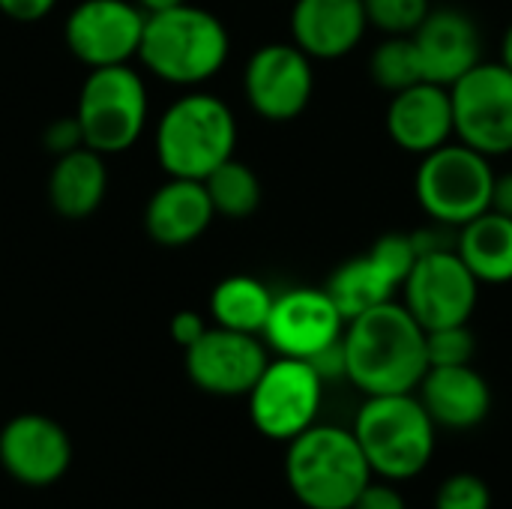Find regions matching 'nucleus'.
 <instances>
[{
	"label": "nucleus",
	"instance_id": "nucleus-13",
	"mask_svg": "<svg viewBox=\"0 0 512 509\" xmlns=\"http://www.w3.org/2000/svg\"><path fill=\"white\" fill-rule=\"evenodd\" d=\"M345 324L324 288H288L276 294L261 339L276 357L312 360L342 339Z\"/></svg>",
	"mask_w": 512,
	"mask_h": 509
},
{
	"label": "nucleus",
	"instance_id": "nucleus-3",
	"mask_svg": "<svg viewBox=\"0 0 512 509\" xmlns=\"http://www.w3.org/2000/svg\"><path fill=\"white\" fill-rule=\"evenodd\" d=\"M285 480L306 509H351L372 483V468L351 429L315 423L288 441Z\"/></svg>",
	"mask_w": 512,
	"mask_h": 509
},
{
	"label": "nucleus",
	"instance_id": "nucleus-12",
	"mask_svg": "<svg viewBox=\"0 0 512 509\" xmlns=\"http://www.w3.org/2000/svg\"><path fill=\"white\" fill-rule=\"evenodd\" d=\"M147 12L135 0H81L63 27L66 48L90 69L138 57Z\"/></svg>",
	"mask_w": 512,
	"mask_h": 509
},
{
	"label": "nucleus",
	"instance_id": "nucleus-4",
	"mask_svg": "<svg viewBox=\"0 0 512 509\" xmlns=\"http://www.w3.org/2000/svg\"><path fill=\"white\" fill-rule=\"evenodd\" d=\"M156 159L168 177L204 180L234 156L237 120L225 99L195 90L174 99L156 123Z\"/></svg>",
	"mask_w": 512,
	"mask_h": 509
},
{
	"label": "nucleus",
	"instance_id": "nucleus-26",
	"mask_svg": "<svg viewBox=\"0 0 512 509\" xmlns=\"http://www.w3.org/2000/svg\"><path fill=\"white\" fill-rule=\"evenodd\" d=\"M369 75L390 96L426 81L414 39L411 36H384V42H378L369 57Z\"/></svg>",
	"mask_w": 512,
	"mask_h": 509
},
{
	"label": "nucleus",
	"instance_id": "nucleus-33",
	"mask_svg": "<svg viewBox=\"0 0 512 509\" xmlns=\"http://www.w3.org/2000/svg\"><path fill=\"white\" fill-rule=\"evenodd\" d=\"M57 6V0H0V12L12 21H39L45 18L51 9Z\"/></svg>",
	"mask_w": 512,
	"mask_h": 509
},
{
	"label": "nucleus",
	"instance_id": "nucleus-25",
	"mask_svg": "<svg viewBox=\"0 0 512 509\" xmlns=\"http://www.w3.org/2000/svg\"><path fill=\"white\" fill-rule=\"evenodd\" d=\"M204 186H207L216 216H225V219H249L261 204V180L237 156H231L213 174H207Z\"/></svg>",
	"mask_w": 512,
	"mask_h": 509
},
{
	"label": "nucleus",
	"instance_id": "nucleus-30",
	"mask_svg": "<svg viewBox=\"0 0 512 509\" xmlns=\"http://www.w3.org/2000/svg\"><path fill=\"white\" fill-rule=\"evenodd\" d=\"M45 144H48V150H51L54 156L69 153V150H75V147H84L81 126H78L75 114H72V117H60V120H54V123L45 129Z\"/></svg>",
	"mask_w": 512,
	"mask_h": 509
},
{
	"label": "nucleus",
	"instance_id": "nucleus-24",
	"mask_svg": "<svg viewBox=\"0 0 512 509\" xmlns=\"http://www.w3.org/2000/svg\"><path fill=\"white\" fill-rule=\"evenodd\" d=\"M276 294L255 276H228L210 294V315L216 327L261 336Z\"/></svg>",
	"mask_w": 512,
	"mask_h": 509
},
{
	"label": "nucleus",
	"instance_id": "nucleus-32",
	"mask_svg": "<svg viewBox=\"0 0 512 509\" xmlns=\"http://www.w3.org/2000/svg\"><path fill=\"white\" fill-rule=\"evenodd\" d=\"M171 339L186 351L189 345H195L204 333H207V321L198 315V312H192V309H183V312H177L174 318H171Z\"/></svg>",
	"mask_w": 512,
	"mask_h": 509
},
{
	"label": "nucleus",
	"instance_id": "nucleus-28",
	"mask_svg": "<svg viewBox=\"0 0 512 509\" xmlns=\"http://www.w3.org/2000/svg\"><path fill=\"white\" fill-rule=\"evenodd\" d=\"M474 351H477V339H474L468 324L426 333L429 366H465V363L474 360Z\"/></svg>",
	"mask_w": 512,
	"mask_h": 509
},
{
	"label": "nucleus",
	"instance_id": "nucleus-10",
	"mask_svg": "<svg viewBox=\"0 0 512 509\" xmlns=\"http://www.w3.org/2000/svg\"><path fill=\"white\" fill-rule=\"evenodd\" d=\"M480 300V279L462 261L456 246L426 252L402 285V303L429 330L468 324Z\"/></svg>",
	"mask_w": 512,
	"mask_h": 509
},
{
	"label": "nucleus",
	"instance_id": "nucleus-7",
	"mask_svg": "<svg viewBox=\"0 0 512 509\" xmlns=\"http://www.w3.org/2000/svg\"><path fill=\"white\" fill-rule=\"evenodd\" d=\"M147 114V84L129 63L90 69L75 105L84 147L102 156L126 153L141 138Z\"/></svg>",
	"mask_w": 512,
	"mask_h": 509
},
{
	"label": "nucleus",
	"instance_id": "nucleus-21",
	"mask_svg": "<svg viewBox=\"0 0 512 509\" xmlns=\"http://www.w3.org/2000/svg\"><path fill=\"white\" fill-rule=\"evenodd\" d=\"M108 192L105 156L90 147H75L60 153L48 174V201L63 219L93 216Z\"/></svg>",
	"mask_w": 512,
	"mask_h": 509
},
{
	"label": "nucleus",
	"instance_id": "nucleus-18",
	"mask_svg": "<svg viewBox=\"0 0 512 509\" xmlns=\"http://www.w3.org/2000/svg\"><path fill=\"white\" fill-rule=\"evenodd\" d=\"M369 30L363 0H297L291 9V42L312 60H342Z\"/></svg>",
	"mask_w": 512,
	"mask_h": 509
},
{
	"label": "nucleus",
	"instance_id": "nucleus-23",
	"mask_svg": "<svg viewBox=\"0 0 512 509\" xmlns=\"http://www.w3.org/2000/svg\"><path fill=\"white\" fill-rule=\"evenodd\" d=\"M456 252L480 285H507L512 282V219L495 210L477 216L456 231Z\"/></svg>",
	"mask_w": 512,
	"mask_h": 509
},
{
	"label": "nucleus",
	"instance_id": "nucleus-11",
	"mask_svg": "<svg viewBox=\"0 0 512 509\" xmlns=\"http://www.w3.org/2000/svg\"><path fill=\"white\" fill-rule=\"evenodd\" d=\"M243 90L258 117L297 120L315 96V60L294 42L261 45L243 69Z\"/></svg>",
	"mask_w": 512,
	"mask_h": 509
},
{
	"label": "nucleus",
	"instance_id": "nucleus-31",
	"mask_svg": "<svg viewBox=\"0 0 512 509\" xmlns=\"http://www.w3.org/2000/svg\"><path fill=\"white\" fill-rule=\"evenodd\" d=\"M351 509H408V504L387 480V483H369Z\"/></svg>",
	"mask_w": 512,
	"mask_h": 509
},
{
	"label": "nucleus",
	"instance_id": "nucleus-17",
	"mask_svg": "<svg viewBox=\"0 0 512 509\" xmlns=\"http://www.w3.org/2000/svg\"><path fill=\"white\" fill-rule=\"evenodd\" d=\"M387 135L399 150L414 156H426L450 144L456 138L450 87L420 81L393 93L387 105Z\"/></svg>",
	"mask_w": 512,
	"mask_h": 509
},
{
	"label": "nucleus",
	"instance_id": "nucleus-22",
	"mask_svg": "<svg viewBox=\"0 0 512 509\" xmlns=\"http://www.w3.org/2000/svg\"><path fill=\"white\" fill-rule=\"evenodd\" d=\"M324 291L330 294V300L336 303V309L342 312L345 321L396 300V291H402V279L390 270V264H384L372 249L366 255H357L345 264H339L333 270V276L327 279Z\"/></svg>",
	"mask_w": 512,
	"mask_h": 509
},
{
	"label": "nucleus",
	"instance_id": "nucleus-1",
	"mask_svg": "<svg viewBox=\"0 0 512 509\" xmlns=\"http://www.w3.org/2000/svg\"><path fill=\"white\" fill-rule=\"evenodd\" d=\"M345 378L366 396L414 393L429 372L426 330L405 303H381L345 324Z\"/></svg>",
	"mask_w": 512,
	"mask_h": 509
},
{
	"label": "nucleus",
	"instance_id": "nucleus-15",
	"mask_svg": "<svg viewBox=\"0 0 512 509\" xmlns=\"http://www.w3.org/2000/svg\"><path fill=\"white\" fill-rule=\"evenodd\" d=\"M0 465L15 483L51 486L72 465V438L45 414H18L0 429Z\"/></svg>",
	"mask_w": 512,
	"mask_h": 509
},
{
	"label": "nucleus",
	"instance_id": "nucleus-2",
	"mask_svg": "<svg viewBox=\"0 0 512 509\" xmlns=\"http://www.w3.org/2000/svg\"><path fill=\"white\" fill-rule=\"evenodd\" d=\"M228 51L231 36L222 18L210 9L183 3L147 15L138 57L159 81L174 87H198L219 75Z\"/></svg>",
	"mask_w": 512,
	"mask_h": 509
},
{
	"label": "nucleus",
	"instance_id": "nucleus-19",
	"mask_svg": "<svg viewBox=\"0 0 512 509\" xmlns=\"http://www.w3.org/2000/svg\"><path fill=\"white\" fill-rule=\"evenodd\" d=\"M213 219L216 210L204 180H189V177H168L150 195L144 210V228L150 240L165 249L192 246L198 237L207 234Z\"/></svg>",
	"mask_w": 512,
	"mask_h": 509
},
{
	"label": "nucleus",
	"instance_id": "nucleus-29",
	"mask_svg": "<svg viewBox=\"0 0 512 509\" xmlns=\"http://www.w3.org/2000/svg\"><path fill=\"white\" fill-rule=\"evenodd\" d=\"M435 509H492V489L474 474H453L438 486Z\"/></svg>",
	"mask_w": 512,
	"mask_h": 509
},
{
	"label": "nucleus",
	"instance_id": "nucleus-35",
	"mask_svg": "<svg viewBox=\"0 0 512 509\" xmlns=\"http://www.w3.org/2000/svg\"><path fill=\"white\" fill-rule=\"evenodd\" d=\"M135 3L150 15V12H165V9L183 6V3H189V0H135Z\"/></svg>",
	"mask_w": 512,
	"mask_h": 509
},
{
	"label": "nucleus",
	"instance_id": "nucleus-6",
	"mask_svg": "<svg viewBox=\"0 0 512 509\" xmlns=\"http://www.w3.org/2000/svg\"><path fill=\"white\" fill-rule=\"evenodd\" d=\"M495 174L489 156L462 141H450L420 156L414 192L432 222L459 231L492 210Z\"/></svg>",
	"mask_w": 512,
	"mask_h": 509
},
{
	"label": "nucleus",
	"instance_id": "nucleus-5",
	"mask_svg": "<svg viewBox=\"0 0 512 509\" xmlns=\"http://www.w3.org/2000/svg\"><path fill=\"white\" fill-rule=\"evenodd\" d=\"M435 420L417 393L366 396L354 420V438L381 480L402 483L426 471L435 453Z\"/></svg>",
	"mask_w": 512,
	"mask_h": 509
},
{
	"label": "nucleus",
	"instance_id": "nucleus-9",
	"mask_svg": "<svg viewBox=\"0 0 512 509\" xmlns=\"http://www.w3.org/2000/svg\"><path fill=\"white\" fill-rule=\"evenodd\" d=\"M456 141L498 159L512 153V69L501 60L477 63L453 87Z\"/></svg>",
	"mask_w": 512,
	"mask_h": 509
},
{
	"label": "nucleus",
	"instance_id": "nucleus-27",
	"mask_svg": "<svg viewBox=\"0 0 512 509\" xmlns=\"http://www.w3.org/2000/svg\"><path fill=\"white\" fill-rule=\"evenodd\" d=\"M369 27L384 36H411L432 12L429 0H363Z\"/></svg>",
	"mask_w": 512,
	"mask_h": 509
},
{
	"label": "nucleus",
	"instance_id": "nucleus-36",
	"mask_svg": "<svg viewBox=\"0 0 512 509\" xmlns=\"http://www.w3.org/2000/svg\"><path fill=\"white\" fill-rule=\"evenodd\" d=\"M501 63L512 69V24L504 30V36H501Z\"/></svg>",
	"mask_w": 512,
	"mask_h": 509
},
{
	"label": "nucleus",
	"instance_id": "nucleus-14",
	"mask_svg": "<svg viewBox=\"0 0 512 509\" xmlns=\"http://www.w3.org/2000/svg\"><path fill=\"white\" fill-rule=\"evenodd\" d=\"M267 342L252 333L207 327V333L186 348L189 381L210 396H249L267 369Z\"/></svg>",
	"mask_w": 512,
	"mask_h": 509
},
{
	"label": "nucleus",
	"instance_id": "nucleus-20",
	"mask_svg": "<svg viewBox=\"0 0 512 509\" xmlns=\"http://www.w3.org/2000/svg\"><path fill=\"white\" fill-rule=\"evenodd\" d=\"M438 429L468 432L477 429L492 411L489 381L471 366H429L414 390Z\"/></svg>",
	"mask_w": 512,
	"mask_h": 509
},
{
	"label": "nucleus",
	"instance_id": "nucleus-8",
	"mask_svg": "<svg viewBox=\"0 0 512 509\" xmlns=\"http://www.w3.org/2000/svg\"><path fill=\"white\" fill-rule=\"evenodd\" d=\"M324 378L309 360L276 357L267 363L255 387L249 390V417L255 429L270 441H294L309 426H315Z\"/></svg>",
	"mask_w": 512,
	"mask_h": 509
},
{
	"label": "nucleus",
	"instance_id": "nucleus-16",
	"mask_svg": "<svg viewBox=\"0 0 512 509\" xmlns=\"http://www.w3.org/2000/svg\"><path fill=\"white\" fill-rule=\"evenodd\" d=\"M426 81L453 87L465 72L483 63V36L477 21L453 6L432 9L411 33Z\"/></svg>",
	"mask_w": 512,
	"mask_h": 509
},
{
	"label": "nucleus",
	"instance_id": "nucleus-34",
	"mask_svg": "<svg viewBox=\"0 0 512 509\" xmlns=\"http://www.w3.org/2000/svg\"><path fill=\"white\" fill-rule=\"evenodd\" d=\"M492 210L512 219V171L495 174V189H492Z\"/></svg>",
	"mask_w": 512,
	"mask_h": 509
}]
</instances>
